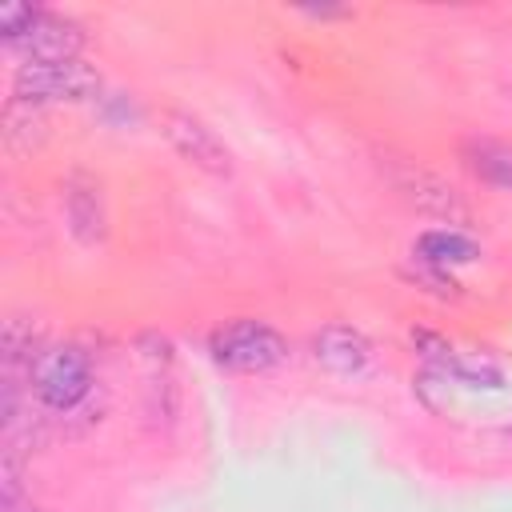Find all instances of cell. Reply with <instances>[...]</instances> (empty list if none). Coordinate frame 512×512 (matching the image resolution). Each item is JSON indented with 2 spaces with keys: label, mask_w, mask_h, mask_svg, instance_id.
<instances>
[{
  "label": "cell",
  "mask_w": 512,
  "mask_h": 512,
  "mask_svg": "<svg viewBox=\"0 0 512 512\" xmlns=\"http://www.w3.org/2000/svg\"><path fill=\"white\" fill-rule=\"evenodd\" d=\"M208 352L220 368L256 376V372H272L288 360V340L264 320H232L208 336Z\"/></svg>",
  "instance_id": "6da1fadb"
},
{
  "label": "cell",
  "mask_w": 512,
  "mask_h": 512,
  "mask_svg": "<svg viewBox=\"0 0 512 512\" xmlns=\"http://www.w3.org/2000/svg\"><path fill=\"white\" fill-rule=\"evenodd\" d=\"M32 392L52 412H72L92 388V360L80 344H52L32 364Z\"/></svg>",
  "instance_id": "7a4b0ae2"
},
{
  "label": "cell",
  "mask_w": 512,
  "mask_h": 512,
  "mask_svg": "<svg viewBox=\"0 0 512 512\" xmlns=\"http://www.w3.org/2000/svg\"><path fill=\"white\" fill-rule=\"evenodd\" d=\"M100 92V72L84 60L60 64H20L12 76V100L20 104H60V100H88Z\"/></svg>",
  "instance_id": "3957f363"
},
{
  "label": "cell",
  "mask_w": 512,
  "mask_h": 512,
  "mask_svg": "<svg viewBox=\"0 0 512 512\" xmlns=\"http://www.w3.org/2000/svg\"><path fill=\"white\" fill-rule=\"evenodd\" d=\"M160 132H164V140H168L192 168H200V172H208V176H232V152H228V144H224L200 116L180 112V108H168V112L160 116Z\"/></svg>",
  "instance_id": "277c9868"
},
{
  "label": "cell",
  "mask_w": 512,
  "mask_h": 512,
  "mask_svg": "<svg viewBox=\"0 0 512 512\" xmlns=\"http://www.w3.org/2000/svg\"><path fill=\"white\" fill-rule=\"evenodd\" d=\"M80 48H84V28L72 16H60V12H48V8H40L36 24L16 44H8V52L20 56V64L80 60Z\"/></svg>",
  "instance_id": "5b68a950"
},
{
  "label": "cell",
  "mask_w": 512,
  "mask_h": 512,
  "mask_svg": "<svg viewBox=\"0 0 512 512\" xmlns=\"http://www.w3.org/2000/svg\"><path fill=\"white\" fill-rule=\"evenodd\" d=\"M392 184H396V192H400L408 204H416V208L428 212V216H440V220H468V204L460 200V192H456L448 180H440L436 172H428V168L400 164V168L392 172Z\"/></svg>",
  "instance_id": "8992f818"
},
{
  "label": "cell",
  "mask_w": 512,
  "mask_h": 512,
  "mask_svg": "<svg viewBox=\"0 0 512 512\" xmlns=\"http://www.w3.org/2000/svg\"><path fill=\"white\" fill-rule=\"evenodd\" d=\"M312 360L332 376H360L372 364V340L352 324H324L312 336Z\"/></svg>",
  "instance_id": "52a82bcc"
},
{
  "label": "cell",
  "mask_w": 512,
  "mask_h": 512,
  "mask_svg": "<svg viewBox=\"0 0 512 512\" xmlns=\"http://www.w3.org/2000/svg\"><path fill=\"white\" fill-rule=\"evenodd\" d=\"M64 216L68 228L80 244H96L104 236V200H100V184L88 180L84 172H76L64 184Z\"/></svg>",
  "instance_id": "ba28073f"
},
{
  "label": "cell",
  "mask_w": 512,
  "mask_h": 512,
  "mask_svg": "<svg viewBox=\"0 0 512 512\" xmlns=\"http://www.w3.org/2000/svg\"><path fill=\"white\" fill-rule=\"evenodd\" d=\"M460 160L480 184L512 192V144H504L496 136H468L460 144Z\"/></svg>",
  "instance_id": "9c48e42d"
},
{
  "label": "cell",
  "mask_w": 512,
  "mask_h": 512,
  "mask_svg": "<svg viewBox=\"0 0 512 512\" xmlns=\"http://www.w3.org/2000/svg\"><path fill=\"white\" fill-rule=\"evenodd\" d=\"M412 256L424 260V264H436V268H460V264H476L480 260V244L456 228H428L416 236L412 244Z\"/></svg>",
  "instance_id": "30bf717a"
},
{
  "label": "cell",
  "mask_w": 512,
  "mask_h": 512,
  "mask_svg": "<svg viewBox=\"0 0 512 512\" xmlns=\"http://www.w3.org/2000/svg\"><path fill=\"white\" fill-rule=\"evenodd\" d=\"M40 352H44V348H40V336H36V328H32L28 320H20V316L4 320L0 356H4L8 376H12L16 368H28V372H32V364H36V356H40Z\"/></svg>",
  "instance_id": "8fae6325"
},
{
  "label": "cell",
  "mask_w": 512,
  "mask_h": 512,
  "mask_svg": "<svg viewBox=\"0 0 512 512\" xmlns=\"http://www.w3.org/2000/svg\"><path fill=\"white\" fill-rule=\"evenodd\" d=\"M36 136H40V112L32 104L12 100L4 108V144H8V152H28Z\"/></svg>",
  "instance_id": "7c38bea8"
},
{
  "label": "cell",
  "mask_w": 512,
  "mask_h": 512,
  "mask_svg": "<svg viewBox=\"0 0 512 512\" xmlns=\"http://www.w3.org/2000/svg\"><path fill=\"white\" fill-rule=\"evenodd\" d=\"M404 276H408V280H412L416 288L432 292V296H444V300H448V296H452V300L460 296V280H456V276H452L448 268L424 264V260H416V256H412V260L404 264Z\"/></svg>",
  "instance_id": "4fadbf2b"
},
{
  "label": "cell",
  "mask_w": 512,
  "mask_h": 512,
  "mask_svg": "<svg viewBox=\"0 0 512 512\" xmlns=\"http://www.w3.org/2000/svg\"><path fill=\"white\" fill-rule=\"evenodd\" d=\"M24 508V484H20V456L4 452L0 456V512Z\"/></svg>",
  "instance_id": "5bb4252c"
},
{
  "label": "cell",
  "mask_w": 512,
  "mask_h": 512,
  "mask_svg": "<svg viewBox=\"0 0 512 512\" xmlns=\"http://www.w3.org/2000/svg\"><path fill=\"white\" fill-rule=\"evenodd\" d=\"M36 16H40L36 4H4V8H0V40H4V48L16 44V40L36 24Z\"/></svg>",
  "instance_id": "9a60e30c"
},
{
  "label": "cell",
  "mask_w": 512,
  "mask_h": 512,
  "mask_svg": "<svg viewBox=\"0 0 512 512\" xmlns=\"http://www.w3.org/2000/svg\"><path fill=\"white\" fill-rule=\"evenodd\" d=\"M300 12H308V16H348V8H300Z\"/></svg>",
  "instance_id": "2e32d148"
},
{
  "label": "cell",
  "mask_w": 512,
  "mask_h": 512,
  "mask_svg": "<svg viewBox=\"0 0 512 512\" xmlns=\"http://www.w3.org/2000/svg\"><path fill=\"white\" fill-rule=\"evenodd\" d=\"M16 512H44V508H32V504H24V508H16Z\"/></svg>",
  "instance_id": "e0dca14e"
}]
</instances>
